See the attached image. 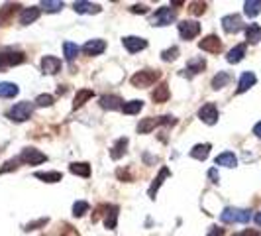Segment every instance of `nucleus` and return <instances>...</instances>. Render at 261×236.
<instances>
[{
    "label": "nucleus",
    "instance_id": "f257e3e1",
    "mask_svg": "<svg viewBox=\"0 0 261 236\" xmlns=\"http://www.w3.org/2000/svg\"><path fill=\"white\" fill-rule=\"evenodd\" d=\"M250 219H252V213L248 209H236V207H228L220 215V221L226 223V225H232V223H248Z\"/></svg>",
    "mask_w": 261,
    "mask_h": 236
},
{
    "label": "nucleus",
    "instance_id": "f03ea898",
    "mask_svg": "<svg viewBox=\"0 0 261 236\" xmlns=\"http://www.w3.org/2000/svg\"><path fill=\"white\" fill-rule=\"evenodd\" d=\"M161 77L159 71H153V69H143V71H137L133 77H131V85L137 87V89H145V87H151L157 79Z\"/></svg>",
    "mask_w": 261,
    "mask_h": 236
},
{
    "label": "nucleus",
    "instance_id": "7ed1b4c3",
    "mask_svg": "<svg viewBox=\"0 0 261 236\" xmlns=\"http://www.w3.org/2000/svg\"><path fill=\"white\" fill-rule=\"evenodd\" d=\"M26 61V55L18 49H2L0 51V69H6V67H14V65H20Z\"/></svg>",
    "mask_w": 261,
    "mask_h": 236
},
{
    "label": "nucleus",
    "instance_id": "20e7f679",
    "mask_svg": "<svg viewBox=\"0 0 261 236\" xmlns=\"http://www.w3.org/2000/svg\"><path fill=\"white\" fill-rule=\"evenodd\" d=\"M177 120L173 118V116H159V118H143L139 124H137V132L139 134H149L155 126H161V124H165V126H173Z\"/></svg>",
    "mask_w": 261,
    "mask_h": 236
},
{
    "label": "nucleus",
    "instance_id": "39448f33",
    "mask_svg": "<svg viewBox=\"0 0 261 236\" xmlns=\"http://www.w3.org/2000/svg\"><path fill=\"white\" fill-rule=\"evenodd\" d=\"M33 112V104L24 101V102H18L12 106V110L8 112V118L10 120H16V122H26Z\"/></svg>",
    "mask_w": 261,
    "mask_h": 236
},
{
    "label": "nucleus",
    "instance_id": "423d86ee",
    "mask_svg": "<svg viewBox=\"0 0 261 236\" xmlns=\"http://www.w3.org/2000/svg\"><path fill=\"white\" fill-rule=\"evenodd\" d=\"M171 22H175V10H171L169 6H161L151 16V24L153 26H169Z\"/></svg>",
    "mask_w": 261,
    "mask_h": 236
},
{
    "label": "nucleus",
    "instance_id": "0eeeda50",
    "mask_svg": "<svg viewBox=\"0 0 261 236\" xmlns=\"http://www.w3.org/2000/svg\"><path fill=\"white\" fill-rule=\"evenodd\" d=\"M45 160H47V156H45V154H41V152H39V150H35V148H26V150H22V154H20V162L30 164V166L43 164Z\"/></svg>",
    "mask_w": 261,
    "mask_h": 236
},
{
    "label": "nucleus",
    "instance_id": "6e6552de",
    "mask_svg": "<svg viewBox=\"0 0 261 236\" xmlns=\"http://www.w3.org/2000/svg\"><path fill=\"white\" fill-rule=\"evenodd\" d=\"M179 34L185 37V39H193L200 34V24L195 22V20H183L179 24Z\"/></svg>",
    "mask_w": 261,
    "mask_h": 236
},
{
    "label": "nucleus",
    "instance_id": "1a4fd4ad",
    "mask_svg": "<svg viewBox=\"0 0 261 236\" xmlns=\"http://www.w3.org/2000/svg\"><path fill=\"white\" fill-rule=\"evenodd\" d=\"M198 118L202 120V122H206V124H216L218 122V108H216V104H212V102H206L204 106H200V110H198Z\"/></svg>",
    "mask_w": 261,
    "mask_h": 236
},
{
    "label": "nucleus",
    "instance_id": "9d476101",
    "mask_svg": "<svg viewBox=\"0 0 261 236\" xmlns=\"http://www.w3.org/2000/svg\"><path fill=\"white\" fill-rule=\"evenodd\" d=\"M222 28H224L226 34H236V32H240L244 28V22H242V18L238 14H230V16L222 18Z\"/></svg>",
    "mask_w": 261,
    "mask_h": 236
},
{
    "label": "nucleus",
    "instance_id": "9b49d317",
    "mask_svg": "<svg viewBox=\"0 0 261 236\" xmlns=\"http://www.w3.org/2000/svg\"><path fill=\"white\" fill-rule=\"evenodd\" d=\"M198 47H200L202 51H208V53H220L222 41L218 39V35H206L204 39H200Z\"/></svg>",
    "mask_w": 261,
    "mask_h": 236
},
{
    "label": "nucleus",
    "instance_id": "f8f14e48",
    "mask_svg": "<svg viewBox=\"0 0 261 236\" xmlns=\"http://www.w3.org/2000/svg\"><path fill=\"white\" fill-rule=\"evenodd\" d=\"M59 69H61V59H57V57H53V55H45V57L41 59V71H43V73L55 75V73H59Z\"/></svg>",
    "mask_w": 261,
    "mask_h": 236
},
{
    "label": "nucleus",
    "instance_id": "ddd939ff",
    "mask_svg": "<svg viewBox=\"0 0 261 236\" xmlns=\"http://www.w3.org/2000/svg\"><path fill=\"white\" fill-rule=\"evenodd\" d=\"M104 227L108 231H114L116 229V223H118V207L116 205H104Z\"/></svg>",
    "mask_w": 261,
    "mask_h": 236
},
{
    "label": "nucleus",
    "instance_id": "4468645a",
    "mask_svg": "<svg viewBox=\"0 0 261 236\" xmlns=\"http://www.w3.org/2000/svg\"><path fill=\"white\" fill-rule=\"evenodd\" d=\"M122 43H124V47H126L130 53L141 51V49H145V47H147V41H145L143 37H135V35H128V37H124V39H122Z\"/></svg>",
    "mask_w": 261,
    "mask_h": 236
},
{
    "label": "nucleus",
    "instance_id": "2eb2a0df",
    "mask_svg": "<svg viewBox=\"0 0 261 236\" xmlns=\"http://www.w3.org/2000/svg\"><path fill=\"white\" fill-rule=\"evenodd\" d=\"M100 106L102 108H108V110H122L124 108V101L116 95H104L100 99Z\"/></svg>",
    "mask_w": 261,
    "mask_h": 236
},
{
    "label": "nucleus",
    "instance_id": "dca6fc26",
    "mask_svg": "<svg viewBox=\"0 0 261 236\" xmlns=\"http://www.w3.org/2000/svg\"><path fill=\"white\" fill-rule=\"evenodd\" d=\"M106 49V43L102 39H89L85 45H83V51L87 55H100L102 51Z\"/></svg>",
    "mask_w": 261,
    "mask_h": 236
},
{
    "label": "nucleus",
    "instance_id": "f3484780",
    "mask_svg": "<svg viewBox=\"0 0 261 236\" xmlns=\"http://www.w3.org/2000/svg\"><path fill=\"white\" fill-rule=\"evenodd\" d=\"M75 12L77 14H98L100 12V6L98 4H93V2H85V0H79L73 4Z\"/></svg>",
    "mask_w": 261,
    "mask_h": 236
},
{
    "label": "nucleus",
    "instance_id": "a211bd4d",
    "mask_svg": "<svg viewBox=\"0 0 261 236\" xmlns=\"http://www.w3.org/2000/svg\"><path fill=\"white\" fill-rule=\"evenodd\" d=\"M37 18H39V8L30 6V8H24V10H22V14H20V24H22V26H28V24L35 22Z\"/></svg>",
    "mask_w": 261,
    "mask_h": 236
},
{
    "label": "nucleus",
    "instance_id": "6ab92c4d",
    "mask_svg": "<svg viewBox=\"0 0 261 236\" xmlns=\"http://www.w3.org/2000/svg\"><path fill=\"white\" fill-rule=\"evenodd\" d=\"M258 83V77L252 73V71H246L242 77H240V83H238V93H246L250 87H254Z\"/></svg>",
    "mask_w": 261,
    "mask_h": 236
},
{
    "label": "nucleus",
    "instance_id": "aec40b11",
    "mask_svg": "<svg viewBox=\"0 0 261 236\" xmlns=\"http://www.w3.org/2000/svg\"><path fill=\"white\" fill-rule=\"evenodd\" d=\"M151 99H153V102H157V104L167 102V101H169V87H167L165 83L157 85V87H155V91L151 93Z\"/></svg>",
    "mask_w": 261,
    "mask_h": 236
},
{
    "label": "nucleus",
    "instance_id": "412c9836",
    "mask_svg": "<svg viewBox=\"0 0 261 236\" xmlns=\"http://www.w3.org/2000/svg\"><path fill=\"white\" fill-rule=\"evenodd\" d=\"M171 175V171L167 169V168H161V171H159V175L153 179V183H151V187H149V191H147V195L151 197V199H155V193H157V189L161 187V183H163V179L165 177H169Z\"/></svg>",
    "mask_w": 261,
    "mask_h": 236
},
{
    "label": "nucleus",
    "instance_id": "4be33fe9",
    "mask_svg": "<svg viewBox=\"0 0 261 236\" xmlns=\"http://www.w3.org/2000/svg\"><path fill=\"white\" fill-rule=\"evenodd\" d=\"M216 166H224V168H236L238 166V158L232 154V152H224L220 154L216 160H214Z\"/></svg>",
    "mask_w": 261,
    "mask_h": 236
},
{
    "label": "nucleus",
    "instance_id": "5701e85b",
    "mask_svg": "<svg viewBox=\"0 0 261 236\" xmlns=\"http://www.w3.org/2000/svg\"><path fill=\"white\" fill-rule=\"evenodd\" d=\"M204 67H206V61H204L202 57H193V59H189V63H187V71H189V77H193V75L200 73V71H202Z\"/></svg>",
    "mask_w": 261,
    "mask_h": 236
},
{
    "label": "nucleus",
    "instance_id": "b1692460",
    "mask_svg": "<svg viewBox=\"0 0 261 236\" xmlns=\"http://www.w3.org/2000/svg\"><path fill=\"white\" fill-rule=\"evenodd\" d=\"M210 148H212L210 144H196V146L191 150V158H195V160L202 162V160H206V158H208Z\"/></svg>",
    "mask_w": 261,
    "mask_h": 236
},
{
    "label": "nucleus",
    "instance_id": "393cba45",
    "mask_svg": "<svg viewBox=\"0 0 261 236\" xmlns=\"http://www.w3.org/2000/svg\"><path fill=\"white\" fill-rule=\"evenodd\" d=\"M244 55H246V45H244V43H240V45H236L234 49H230V51H228L226 59H228V63H240V61L244 59Z\"/></svg>",
    "mask_w": 261,
    "mask_h": 236
},
{
    "label": "nucleus",
    "instance_id": "a878e982",
    "mask_svg": "<svg viewBox=\"0 0 261 236\" xmlns=\"http://www.w3.org/2000/svg\"><path fill=\"white\" fill-rule=\"evenodd\" d=\"M95 97V93L91 91V89H81V91H77V95H75V101H73V108H79V106H83L87 101H91Z\"/></svg>",
    "mask_w": 261,
    "mask_h": 236
},
{
    "label": "nucleus",
    "instance_id": "bb28decb",
    "mask_svg": "<svg viewBox=\"0 0 261 236\" xmlns=\"http://www.w3.org/2000/svg\"><path fill=\"white\" fill-rule=\"evenodd\" d=\"M20 93L16 83H0V99H12Z\"/></svg>",
    "mask_w": 261,
    "mask_h": 236
},
{
    "label": "nucleus",
    "instance_id": "cd10ccee",
    "mask_svg": "<svg viewBox=\"0 0 261 236\" xmlns=\"http://www.w3.org/2000/svg\"><path fill=\"white\" fill-rule=\"evenodd\" d=\"M126 146H128V138H120L114 146H112V152H110V158L112 160H120L124 154H126Z\"/></svg>",
    "mask_w": 261,
    "mask_h": 236
},
{
    "label": "nucleus",
    "instance_id": "c85d7f7f",
    "mask_svg": "<svg viewBox=\"0 0 261 236\" xmlns=\"http://www.w3.org/2000/svg\"><path fill=\"white\" fill-rule=\"evenodd\" d=\"M246 37H248L250 43H260L261 41V26H258V24H250V26L246 28Z\"/></svg>",
    "mask_w": 261,
    "mask_h": 236
},
{
    "label": "nucleus",
    "instance_id": "c756f323",
    "mask_svg": "<svg viewBox=\"0 0 261 236\" xmlns=\"http://www.w3.org/2000/svg\"><path fill=\"white\" fill-rule=\"evenodd\" d=\"M230 81H232V75H230V73H226V71H220V73L212 79V89H216V91H218V89L226 87Z\"/></svg>",
    "mask_w": 261,
    "mask_h": 236
},
{
    "label": "nucleus",
    "instance_id": "7c9ffc66",
    "mask_svg": "<svg viewBox=\"0 0 261 236\" xmlns=\"http://www.w3.org/2000/svg\"><path fill=\"white\" fill-rule=\"evenodd\" d=\"M69 169H71V173H75V175H81V177H91V166L89 164H71L69 166Z\"/></svg>",
    "mask_w": 261,
    "mask_h": 236
},
{
    "label": "nucleus",
    "instance_id": "2f4dec72",
    "mask_svg": "<svg viewBox=\"0 0 261 236\" xmlns=\"http://www.w3.org/2000/svg\"><path fill=\"white\" fill-rule=\"evenodd\" d=\"M35 177H37V179H41V181H45V183H57V181H61V179H63V175H61L59 171H47V173L37 171V173H35Z\"/></svg>",
    "mask_w": 261,
    "mask_h": 236
},
{
    "label": "nucleus",
    "instance_id": "473e14b6",
    "mask_svg": "<svg viewBox=\"0 0 261 236\" xmlns=\"http://www.w3.org/2000/svg\"><path fill=\"white\" fill-rule=\"evenodd\" d=\"M244 12H246V16H250V18L258 16L261 12V0H248V2L244 4Z\"/></svg>",
    "mask_w": 261,
    "mask_h": 236
},
{
    "label": "nucleus",
    "instance_id": "72a5a7b5",
    "mask_svg": "<svg viewBox=\"0 0 261 236\" xmlns=\"http://www.w3.org/2000/svg\"><path fill=\"white\" fill-rule=\"evenodd\" d=\"M63 51H65V59L67 61H73L77 57V53H79V45L73 43V41H65L63 43Z\"/></svg>",
    "mask_w": 261,
    "mask_h": 236
},
{
    "label": "nucleus",
    "instance_id": "f704fd0d",
    "mask_svg": "<svg viewBox=\"0 0 261 236\" xmlns=\"http://www.w3.org/2000/svg\"><path fill=\"white\" fill-rule=\"evenodd\" d=\"M141 108H143V102L141 101H130V102H124L122 112L124 114H137Z\"/></svg>",
    "mask_w": 261,
    "mask_h": 236
},
{
    "label": "nucleus",
    "instance_id": "c9c22d12",
    "mask_svg": "<svg viewBox=\"0 0 261 236\" xmlns=\"http://www.w3.org/2000/svg\"><path fill=\"white\" fill-rule=\"evenodd\" d=\"M41 8L45 12H59L63 8V2H59V0H43L41 2Z\"/></svg>",
    "mask_w": 261,
    "mask_h": 236
},
{
    "label": "nucleus",
    "instance_id": "e433bc0d",
    "mask_svg": "<svg viewBox=\"0 0 261 236\" xmlns=\"http://www.w3.org/2000/svg\"><path fill=\"white\" fill-rule=\"evenodd\" d=\"M18 8H20V4H4V6L0 8V20H8Z\"/></svg>",
    "mask_w": 261,
    "mask_h": 236
},
{
    "label": "nucleus",
    "instance_id": "4c0bfd02",
    "mask_svg": "<svg viewBox=\"0 0 261 236\" xmlns=\"http://www.w3.org/2000/svg\"><path fill=\"white\" fill-rule=\"evenodd\" d=\"M89 209H91V207H89L87 201H77V203L73 205V215H75V217H83L85 213H89Z\"/></svg>",
    "mask_w": 261,
    "mask_h": 236
},
{
    "label": "nucleus",
    "instance_id": "58836bf2",
    "mask_svg": "<svg viewBox=\"0 0 261 236\" xmlns=\"http://www.w3.org/2000/svg\"><path fill=\"white\" fill-rule=\"evenodd\" d=\"M177 55H179V47H171V49H165V51L161 53V59H163V61H175Z\"/></svg>",
    "mask_w": 261,
    "mask_h": 236
},
{
    "label": "nucleus",
    "instance_id": "ea45409f",
    "mask_svg": "<svg viewBox=\"0 0 261 236\" xmlns=\"http://www.w3.org/2000/svg\"><path fill=\"white\" fill-rule=\"evenodd\" d=\"M35 104H37V106H51V104H53V97H51V95H39V97L35 99Z\"/></svg>",
    "mask_w": 261,
    "mask_h": 236
},
{
    "label": "nucleus",
    "instance_id": "a19ab883",
    "mask_svg": "<svg viewBox=\"0 0 261 236\" xmlns=\"http://www.w3.org/2000/svg\"><path fill=\"white\" fill-rule=\"evenodd\" d=\"M204 10H206V4H204V2H191V12H193L195 16L204 14Z\"/></svg>",
    "mask_w": 261,
    "mask_h": 236
},
{
    "label": "nucleus",
    "instance_id": "79ce46f5",
    "mask_svg": "<svg viewBox=\"0 0 261 236\" xmlns=\"http://www.w3.org/2000/svg\"><path fill=\"white\" fill-rule=\"evenodd\" d=\"M16 166H18V160H10V162H6V164H4V168H0V173L12 171V169H16Z\"/></svg>",
    "mask_w": 261,
    "mask_h": 236
},
{
    "label": "nucleus",
    "instance_id": "37998d69",
    "mask_svg": "<svg viewBox=\"0 0 261 236\" xmlns=\"http://www.w3.org/2000/svg\"><path fill=\"white\" fill-rule=\"evenodd\" d=\"M59 236H79V233L73 229V227H69V225H65L63 227V231H61V235Z\"/></svg>",
    "mask_w": 261,
    "mask_h": 236
},
{
    "label": "nucleus",
    "instance_id": "c03bdc74",
    "mask_svg": "<svg viewBox=\"0 0 261 236\" xmlns=\"http://www.w3.org/2000/svg\"><path fill=\"white\" fill-rule=\"evenodd\" d=\"M130 10L133 14H145V12H147V6H145V4H133Z\"/></svg>",
    "mask_w": 261,
    "mask_h": 236
},
{
    "label": "nucleus",
    "instance_id": "a18cd8bd",
    "mask_svg": "<svg viewBox=\"0 0 261 236\" xmlns=\"http://www.w3.org/2000/svg\"><path fill=\"white\" fill-rule=\"evenodd\" d=\"M43 225H47V219H39L37 223H32V225H28L24 231H33V229H37V227H43Z\"/></svg>",
    "mask_w": 261,
    "mask_h": 236
},
{
    "label": "nucleus",
    "instance_id": "49530a36",
    "mask_svg": "<svg viewBox=\"0 0 261 236\" xmlns=\"http://www.w3.org/2000/svg\"><path fill=\"white\" fill-rule=\"evenodd\" d=\"M208 177L212 179V183H218V181H220V175H218V169H216V168H212V169L208 171Z\"/></svg>",
    "mask_w": 261,
    "mask_h": 236
},
{
    "label": "nucleus",
    "instance_id": "de8ad7c7",
    "mask_svg": "<svg viewBox=\"0 0 261 236\" xmlns=\"http://www.w3.org/2000/svg\"><path fill=\"white\" fill-rule=\"evenodd\" d=\"M208 236H224V229L212 227V229H210V235H208Z\"/></svg>",
    "mask_w": 261,
    "mask_h": 236
},
{
    "label": "nucleus",
    "instance_id": "09e8293b",
    "mask_svg": "<svg viewBox=\"0 0 261 236\" xmlns=\"http://www.w3.org/2000/svg\"><path fill=\"white\" fill-rule=\"evenodd\" d=\"M118 177H120V179H128V181L131 179L130 173H128V171H122V169H118Z\"/></svg>",
    "mask_w": 261,
    "mask_h": 236
},
{
    "label": "nucleus",
    "instance_id": "8fccbe9b",
    "mask_svg": "<svg viewBox=\"0 0 261 236\" xmlns=\"http://www.w3.org/2000/svg\"><path fill=\"white\" fill-rule=\"evenodd\" d=\"M238 236H260L256 231H252V229H248V231H244V233H240Z\"/></svg>",
    "mask_w": 261,
    "mask_h": 236
},
{
    "label": "nucleus",
    "instance_id": "3c124183",
    "mask_svg": "<svg viewBox=\"0 0 261 236\" xmlns=\"http://www.w3.org/2000/svg\"><path fill=\"white\" fill-rule=\"evenodd\" d=\"M254 134H256L258 138H261V122H258V124L254 126Z\"/></svg>",
    "mask_w": 261,
    "mask_h": 236
},
{
    "label": "nucleus",
    "instance_id": "603ef678",
    "mask_svg": "<svg viewBox=\"0 0 261 236\" xmlns=\"http://www.w3.org/2000/svg\"><path fill=\"white\" fill-rule=\"evenodd\" d=\"M256 225H258V227H261V213H258V215H256Z\"/></svg>",
    "mask_w": 261,
    "mask_h": 236
}]
</instances>
